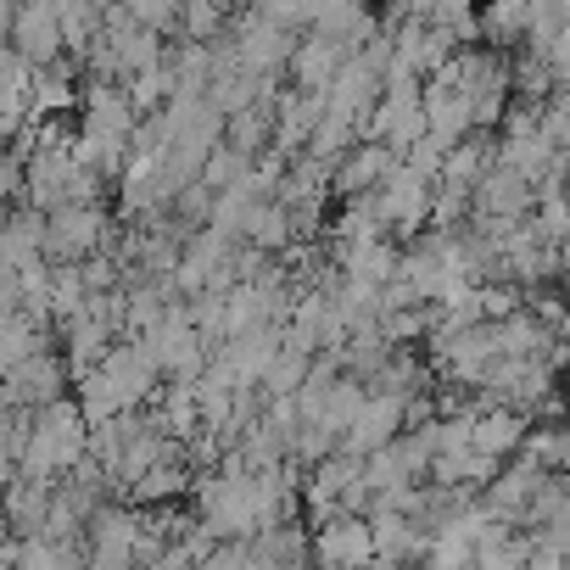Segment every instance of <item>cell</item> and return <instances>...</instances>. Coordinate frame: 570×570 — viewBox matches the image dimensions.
Masks as SVG:
<instances>
[{"label":"cell","instance_id":"5","mask_svg":"<svg viewBox=\"0 0 570 570\" xmlns=\"http://www.w3.org/2000/svg\"><path fill=\"white\" fill-rule=\"evenodd\" d=\"M320 96H325V118H342V124L364 129V118H370L375 101H381V73H375L364 57H353V62H342V73H336Z\"/></svg>","mask_w":570,"mask_h":570},{"label":"cell","instance_id":"12","mask_svg":"<svg viewBox=\"0 0 570 570\" xmlns=\"http://www.w3.org/2000/svg\"><path fill=\"white\" fill-rule=\"evenodd\" d=\"M370 537H375V559L414 564V559L431 553V531H420V520H403V514H386V509L370 514Z\"/></svg>","mask_w":570,"mask_h":570},{"label":"cell","instance_id":"18","mask_svg":"<svg viewBox=\"0 0 570 570\" xmlns=\"http://www.w3.org/2000/svg\"><path fill=\"white\" fill-rule=\"evenodd\" d=\"M85 303H90V292H85V274H79V263H51V320H57V331H68L79 314H85Z\"/></svg>","mask_w":570,"mask_h":570},{"label":"cell","instance_id":"15","mask_svg":"<svg viewBox=\"0 0 570 570\" xmlns=\"http://www.w3.org/2000/svg\"><path fill=\"white\" fill-rule=\"evenodd\" d=\"M274 112H279V101L268 96V101H257V107H246V112L224 118V146L257 163V151H263V146H268V135H274Z\"/></svg>","mask_w":570,"mask_h":570},{"label":"cell","instance_id":"14","mask_svg":"<svg viewBox=\"0 0 570 570\" xmlns=\"http://www.w3.org/2000/svg\"><path fill=\"white\" fill-rule=\"evenodd\" d=\"M79 107V73H73V57L51 62V68H35V118L40 124H57V112Z\"/></svg>","mask_w":570,"mask_h":570},{"label":"cell","instance_id":"4","mask_svg":"<svg viewBox=\"0 0 570 570\" xmlns=\"http://www.w3.org/2000/svg\"><path fill=\"white\" fill-rule=\"evenodd\" d=\"M62 386H68L62 358L57 353H35V358H23L7 381H0V403H7L12 414H40L46 403L62 397Z\"/></svg>","mask_w":570,"mask_h":570},{"label":"cell","instance_id":"7","mask_svg":"<svg viewBox=\"0 0 570 570\" xmlns=\"http://www.w3.org/2000/svg\"><path fill=\"white\" fill-rule=\"evenodd\" d=\"M12 51H18L29 68H51V62H62V57H68V46H62V12H57V7H18Z\"/></svg>","mask_w":570,"mask_h":570},{"label":"cell","instance_id":"25","mask_svg":"<svg viewBox=\"0 0 570 570\" xmlns=\"http://www.w3.org/2000/svg\"><path fill=\"white\" fill-rule=\"evenodd\" d=\"M23 196V157L12 146H0V213Z\"/></svg>","mask_w":570,"mask_h":570},{"label":"cell","instance_id":"6","mask_svg":"<svg viewBox=\"0 0 570 570\" xmlns=\"http://www.w3.org/2000/svg\"><path fill=\"white\" fill-rule=\"evenodd\" d=\"M403 425H409V403L370 392L364 409H358V420H353V431L342 436V453H347V459H370V453L392 448V442L403 436Z\"/></svg>","mask_w":570,"mask_h":570},{"label":"cell","instance_id":"8","mask_svg":"<svg viewBox=\"0 0 570 570\" xmlns=\"http://www.w3.org/2000/svg\"><path fill=\"white\" fill-rule=\"evenodd\" d=\"M431 196H436V185L431 179H414L409 168H397L386 185H381V218H386V229H397V235H420V224H431Z\"/></svg>","mask_w":570,"mask_h":570},{"label":"cell","instance_id":"21","mask_svg":"<svg viewBox=\"0 0 570 570\" xmlns=\"http://www.w3.org/2000/svg\"><path fill=\"white\" fill-rule=\"evenodd\" d=\"M531 35V7H492L481 12V40L487 46H525Z\"/></svg>","mask_w":570,"mask_h":570},{"label":"cell","instance_id":"2","mask_svg":"<svg viewBox=\"0 0 570 570\" xmlns=\"http://www.w3.org/2000/svg\"><path fill=\"white\" fill-rule=\"evenodd\" d=\"M112 240V218L101 202H68L46 218V263H85Z\"/></svg>","mask_w":570,"mask_h":570},{"label":"cell","instance_id":"17","mask_svg":"<svg viewBox=\"0 0 570 570\" xmlns=\"http://www.w3.org/2000/svg\"><path fill=\"white\" fill-rule=\"evenodd\" d=\"M525 553H531V537H520L514 525H492L475 542V570H525Z\"/></svg>","mask_w":570,"mask_h":570},{"label":"cell","instance_id":"3","mask_svg":"<svg viewBox=\"0 0 570 570\" xmlns=\"http://www.w3.org/2000/svg\"><path fill=\"white\" fill-rule=\"evenodd\" d=\"M308 553L320 570H364L375 559V537H370V520L358 514H331L320 520V531L308 537Z\"/></svg>","mask_w":570,"mask_h":570},{"label":"cell","instance_id":"20","mask_svg":"<svg viewBox=\"0 0 570 570\" xmlns=\"http://www.w3.org/2000/svg\"><path fill=\"white\" fill-rule=\"evenodd\" d=\"M308 370H314L308 353H297V347L279 342V353H274V364H268V375H263V397H297L303 381H308Z\"/></svg>","mask_w":570,"mask_h":570},{"label":"cell","instance_id":"24","mask_svg":"<svg viewBox=\"0 0 570 570\" xmlns=\"http://www.w3.org/2000/svg\"><path fill=\"white\" fill-rule=\"evenodd\" d=\"M124 12H129V23L146 29V35H174V29H179V12L163 7V0H140V7H124Z\"/></svg>","mask_w":570,"mask_h":570},{"label":"cell","instance_id":"16","mask_svg":"<svg viewBox=\"0 0 570 570\" xmlns=\"http://www.w3.org/2000/svg\"><path fill=\"white\" fill-rule=\"evenodd\" d=\"M179 492H190V470H185V453L179 459H163L157 470H146L135 487H129V498L135 503H146V509H163V503H174Z\"/></svg>","mask_w":570,"mask_h":570},{"label":"cell","instance_id":"9","mask_svg":"<svg viewBox=\"0 0 570 570\" xmlns=\"http://www.w3.org/2000/svg\"><path fill=\"white\" fill-rule=\"evenodd\" d=\"M403 168V157H392L386 146H370V140H358L342 163H336V174H331V185L347 196V202H358V196H381V185L392 179Z\"/></svg>","mask_w":570,"mask_h":570},{"label":"cell","instance_id":"11","mask_svg":"<svg viewBox=\"0 0 570 570\" xmlns=\"http://www.w3.org/2000/svg\"><path fill=\"white\" fill-rule=\"evenodd\" d=\"M51 498H57V487H46V481H29V475H12L7 487H0V514H7V531L12 537H40L46 531V514H51Z\"/></svg>","mask_w":570,"mask_h":570},{"label":"cell","instance_id":"10","mask_svg":"<svg viewBox=\"0 0 570 570\" xmlns=\"http://www.w3.org/2000/svg\"><path fill=\"white\" fill-rule=\"evenodd\" d=\"M548 481V470L542 464H531L525 453L514 459V464H503L498 470V481L487 487V498H481V509L498 520V525H520V514H525V503H531V492Z\"/></svg>","mask_w":570,"mask_h":570},{"label":"cell","instance_id":"1","mask_svg":"<svg viewBox=\"0 0 570 570\" xmlns=\"http://www.w3.org/2000/svg\"><path fill=\"white\" fill-rule=\"evenodd\" d=\"M85 459H90V425H85V414H79L73 397H57V403H46V409L29 420V448H23L18 475L57 487V481H68Z\"/></svg>","mask_w":570,"mask_h":570},{"label":"cell","instance_id":"13","mask_svg":"<svg viewBox=\"0 0 570 570\" xmlns=\"http://www.w3.org/2000/svg\"><path fill=\"white\" fill-rule=\"evenodd\" d=\"M525 436H531L525 414H514V409H481L475 414V431H470V448L503 464L514 448H525Z\"/></svg>","mask_w":570,"mask_h":570},{"label":"cell","instance_id":"19","mask_svg":"<svg viewBox=\"0 0 570 570\" xmlns=\"http://www.w3.org/2000/svg\"><path fill=\"white\" fill-rule=\"evenodd\" d=\"M246 240H252V252H292V218H285V207L279 202H263L257 213H252V224H246Z\"/></svg>","mask_w":570,"mask_h":570},{"label":"cell","instance_id":"23","mask_svg":"<svg viewBox=\"0 0 570 570\" xmlns=\"http://www.w3.org/2000/svg\"><path fill=\"white\" fill-rule=\"evenodd\" d=\"M525 570H570V531H531Z\"/></svg>","mask_w":570,"mask_h":570},{"label":"cell","instance_id":"22","mask_svg":"<svg viewBox=\"0 0 570 570\" xmlns=\"http://www.w3.org/2000/svg\"><path fill=\"white\" fill-rule=\"evenodd\" d=\"M240 179H252V157H240V151H229V146H218V151L207 157V168H202V185H207L213 196L235 190Z\"/></svg>","mask_w":570,"mask_h":570}]
</instances>
